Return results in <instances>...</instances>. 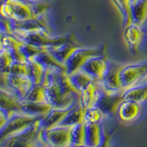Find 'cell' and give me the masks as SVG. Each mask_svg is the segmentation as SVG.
<instances>
[{
    "label": "cell",
    "mask_w": 147,
    "mask_h": 147,
    "mask_svg": "<svg viewBox=\"0 0 147 147\" xmlns=\"http://www.w3.org/2000/svg\"><path fill=\"white\" fill-rule=\"evenodd\" d=\"M39 119L40 118L26 113H18L14 115L2 127H0V142L22 132Z\"/></svg>",
    "instance_id": "cell-5"
},
{
    "label": "cell",
    "mask_w": 147,
    "mask_h": 147,
    "mask_svg": "<svg viewBox=\"0 0 147 147\" xmlns=\"http://www.w3.org/2000/svg\"><path fill=\"white\" fill-rule=\"evenodd\" d=\"M24 101L33 103H49L47 95H46V89L42 85H34L32 88L23 99Z\"/></svg>",
    "instance_id": "cell-27"
},
{
    "label": "cell",
    "mask_w": 147,
    "mask_h": 147,
    "mask_svg": "<svg viewBox=\"0 0 147 147\" xmlns=\"http://www.w3.org/2000/svg\"><path fill=\"white\" fill-rule=\"evenodd\" d=\"M1 15L15 22H22L35 18L29 0H3Z\"/></svg>",
    "instance_id": "cell-3"
},
{
    "label": "cell",
    "mask_w": 147,
    "mask_h": 147,
    "mask_svg": "<svg viewBox=\"0 0 147 147\" xmlns=\"http://www.w3.org/2000/svg\"><path fill=\"white\" fill-rule=\"evenodd\" d=\"M69 77H70L72 84L75 86V87L78 91H79V93L90 82L95 80L93 77L89 76L88 74L86 73L85 71H83L82 69H79V70L76 71L75 73L69 75Z\"/></svg>",
    "instance_id": "cell-26"
},
{
    "label": "cell",
    "mask_w": 147,
    "mask_h": 147,
    "mask_svg": "<svg viewBox=\"0 0 147 147\" xmlns=\"http://www.w3.org/2000/svg\"><path fill=\"white\" fill-rule=\"evenodd\" d=\"M106 115L98 106H94L90 109H86L85 122L87 123H100L103 121Z\"/></svg>",
    "instance_id": "cell-30"
},
{
    "label": "cell",
    "mask_w": 147,
    "mask_h": 147,
    "mask_svg": "<svg viewBox=\"0 0 147 147\" xmlns=\"http://www.w3.org/2000/svg\"><path fill=\"white\" fill-rule=\"evenodd\" d=\"M71 146H86V124L83 122L72 128Z\"/></svg>",
    "instance_id": "cell-28"
},
{
    "label": "cell",
    "mask_w": 147,
    "mask_h": 147,
    "mask_svg": "<svg viewBox=\"0 0 147 147\" xmlns=\"http://www.w3.org/2000/svg\"><path fill=\"white\" fill-rule=\"evenodd\" d=\"M44 49L45 48H40L34 45L24 43V45H23V47H22V52L24 53L25 57L27 58V61L29 62L30 60H34Z\"/></svg>",
    "instance_id": "cell-33"
},
{
    "label": "cell",
    "mask_w": 147,
    "mask_h": 147,
    "mask_svg": "<svg viewBox=\"0 0 147 147\" xmlns=\"http://www.w3.org/2000/svg\"><path fill=\"white\" fill-rule=\"evenodd\" d=\"M124 66L122 63H118L109 60V65L103 80L100 81L101 88L107 91H118L123 88L121 73Z\"/></svg>",
    "instance_id": "cell-12"
},
{
    "label": "cell",
    "mask_w": 147,
    "mask_h": 147,
    "mask_svg": "<svg viewBox=\"0 0 147 147\" xmlns=\"http://www.w3.org/2000/svg\"><path fill=\"white\" fill-rule=\"evenodd\" d=\"M86 109L80 102V99L73 106L70 111L63 119V121L59 124L58 126H66V127H74L78 124L85 122V116H86Z\"/></svg>",
    "instance_id": "cell-19"
},
{
    "label": "cell",
    "mask_w": 147,
    "mask_h": 147,
    "mask_svg": "<svg viewBox=\"0 0 147 147\" xmlns=\"http://www.w3.org/2000/svg\"><path fill=\"white\" fill-rule=\"evenodd\" d=\"M22 111V99L15 92L6 86H1L0 95V127L9 119Z\"/></svg>",
    "instance_id": "cell-4"
},
{
    "label": "cell",
    "mask_w": 147,
    "mask_h": 147,
    "mask_svg": "<svg viewBox=\"0 0 147 147\" xmlns=\"http://www.w3.org/2000/svg\"><path fill=\"white\" fill-rule=\"evenodd\" d=\"M115 7H117L122 20V29L133 23L131 15V0H112Z\"/></svg>",
    "instance_id": "cell-23"
},
{
    "label": "cell",
    "mask_w": 147,
    "mask_h": 147,
    "mask_svg": "<svg viewBox=\"0 0 147 147\" xmlns=\"http://www.w3.org/2000/svg\"><path fill=\"white\" fill-rule=\"evenodd\" d=\"M123 36L131 53H136L140 48L144 36L142 26L138 25L134 22L131 23V25L123 29Z\"/></svg>",
    "instance_id": "cell-14"
},
{
    "label": "cell",
    "mask_w": 147,
    "mask_h": 147,
    "mask_svg": "<svg viewBox=\"0 0 147 147\" xmlns=\"http://www.w3.org/2000/svg\"><path fill=\"white\" fill-rule=\"evenodd\" d=\"M10 34H13L26 44L34 45L40 48L56 46L65 42L70 39V37L68 36H53L51 32L45 30H27L13 27H11Z\"/></svg>",
    "instance_id": "cell-1"
},
{
    "label": "cell",
    "mask_w": 147,
    "mask_h": 147,
    "mask_svg": "<svg viewBox=\"0 0 147 147\" xmlns=\"http://www.w3.org/2000/svg\"><path fill=\"white\" fill-rule=\"evenodd\" d=\"M131 15L133 22L144 26L147 20V0H138L132 3Z\"/></svg>",
    "instance_id": "cell-24"
},
{
    "label": "cell",
    "mask_w": 147,
    "mask_h": 147,
    "mask_svg": "<svg viewBox=\"0 0 147 147\" xmlns=\"http://www.w3.org/2000/svg\"><path fill=\"white\" fill-rule=\"evenodd\" d=\"M86 124V146L96 147L103 145L104 129L102 122L100 123H87Z\"/></svg>",
    "instance_id": "cell-18"
},
{
    "label": "cell",
    "mask_w": 147,
    "mask_h": 147,
    "mask_svg": "<svg viewBox=\"0 0 147 147\" xmlns=\"http://www.w3.org/2000/svg\"><path fill=\"white\" fill-rule=\"evenodd\" d=\"M30 64V76L31 77L34 85L42 84L44 76L46 73V68L42 63H40L36 59L29 61Z\"/></svg>",
    "instance_id": "cell-25"
},
{
    "label": "cell",
    "mask_w": 147,
    "mask_h": 147,
    "mask_svg": "<svg viewBox=\"0 0 147 147\" xmlns=\"http://www.w3.org/2000/svg\"><path fill=\"white\" fill-rule=\"evenodd\" d=\"M73 127L56 126L52 129H43L40 131L41 146H71V131Z\"/></svg>",
    "instance_id": "cell-6"
},
{
    "label": "cell",
    "mask_w": 147,
    "mask_h": 147,
    "mask_svg": "<svg viewBox=\"0 0 147 147\" xmlns=\"http://www.w3.org/2000/svg\"><path fill=\"white\" fill-rule=\"evenodd\" d=\"M118 117L124 123L135 121L141 114V103L132 100H123L118 109Z\"/></svg>",
    "instance_id": "cell-17"
},
{
    "label": "cell",
    "mask_w": 147,
    "mask_h": 147,
    "mask_svg": "<svg viewBox=\"0 0 147 147\" xmlns=\"http://www.w3.org/2000/svg\"><path fill=\"white\" fill-rule=\"evenodd\" d=\"M29 1L35 18H40L43 15H46V12L50 7L49 4L40 1V0H29Z\"/></svg>",
    "instance_id": "cell-32"
},
{
    "label": "cell",
    "mask_w": 147,
    "mask_h": 147,
    "mask_svg": "<svg viewBox=\"0 0 147 147\" xmlns=\"http://www.w3.org/2000/svg\"><path fill=\"white\" fill-rule=\"evenodd\" d=\"M70 108L61 109V108H53V109L49 112L47 116H45L41 119V125L43 129H52L58 126L63 121V119L65 118L67 113L70 111Z\"/></svg>",
    "instance_id": "cell-20"
},
{
    "label": "cell",
    "mask_w": 147,
    "mask_h": 147,
    "mask_svg": "<svg viewBox=\"0 0 147 147\" xmlns=\"http://www.w3.org/2000/svg\"><path fill=\"white\" fill-rule=\"evenodd\" d=\"M23 45H24V42L20 39H18L13 34L1 32V47L10 51L15 61L28 62L27 58L22 52Z\"/></svg>",
    "instance_id": "cell-16"
},
{
    "label": "cell",
    "mask_w": 147,
    "mask_h": 147,
    "mask_svg": "<svg viewBox=\"0 0 147 147\" xmlns=\"http://www.w3.org/2000/svg\"><path fill=\"white\" fill-rule=\"evenodd\" d=\"M100 81L93 80L80 91V102L86 109L96 105L101 96Z\"/></svg>",
    "instance_id": "cell-15"
},
{
    "label": "cell",
    "mask_w": 147,
    "mask_h": 147,
    "mask_svg": "<svg viewBox=\"0 0 147 147\" xmlns=\"http://www.w3.org/2000/svg\"><path fill=\"white\" fill-rule=\"evenodd\" d=\"M9 73L18 76H30V64L29 62L15 61L9 70Z\"/></svg>",
    "instance_id": "cell-31"
},
{
    "label": "cell",
    "mask_w": 147,
    "mask_h": 147,
    "mask_svg": "<svg viewBox=\"0 0 147 147\" xmlns=\"http://www.w3.org/2000/svg\"><path fill=\"white\" fill-rule=\"evenodd\" d=\"M136 1H138V0H131V3H134V2H136Z\"/></svg>",
    "instance_id": "cell-34"
},
{
    "label": "cell",
    "mask_w": 147,
    "mask_h": 147,
    "mask_svg": "<svg viewBox=\"0 0 147 147\" xmlns=\"http://www.w3.org/2000/svg\"><path fill=\"white\" fill-rule=\"evenodd\" d=\"M2 86H6L13 90L23 100L34 86L30 76H18L13 74L1 73Z\"/></svg>",
    "instance_id": "cell-9"
},
{
    "label": "cell",
    "mask_w": 147,
    "mask_h": 147,
    "mask_svg": "<svg viewBox=\"0 0 147 147\" xmlns=\"http://www.w3.org/2000/svg\"><path fill=\"white\" fill-rule=\"evenodd\" d=\"M79 47H81V45L76 42L74 37H70V39L67 41H65V42L61 43L56 46H52V47L45 48V49L47 50L57 61H59L63 64H65L66 62L68 61V59L71 57V55Z\"/></svg>",
    "instance_id": "cell-13"
},
{
    "label": "cell",
    "mask_w": 147,
    "mask_h": 147,
    "mask_svg": "<svg viewBox=\"0 0 147 147\" xmlns=\"http://www.w3.org/2000/svg\"><path fill=\"white\" fill-rule=\"evenodd\" d=\"M15 62V59L13 57V54L9 50L1 47L0 50V68L1 73L7 74L12 66L13 63Z\"/></svg>",
    "instance_id": "cell-29"
},
{
    "label": "cell",
    "mask_w": 147,
    "mask_h": 147,
    "mask_svg": "<svg viewBox=\"0 0 147 147\" xmlns=\"http://www.w3.org/2000/svg\"><path fill=\"white\" fill-rule=\"evenodd\" d=\"M53 106L50 103H33L22 100L23 113L32 115V116L44 118L53 109Z\"/></svg>",
    "instance_id": "cell-21"
},
{
    "label": "cell",
    "mask_w": 147,
    "mask_h": 147,
    "mask_svg": "<svg viewBox=\"0 0 147 147\" xmlns=\"http://www.w3.org/2000/svg\"><path fill=\"white\" fill-rule=\"evenodd\" d=\"M147 99V79L141 84L136 85L125 91L124 100H132L138 103H142Z\"/></svg>",
    "instance_id": "cell-22"
},
{
    "label": "cell",
    "mask_w": 147,
    "mask_h": 147,
    "mask_svg": "<svg viewBox=\"0 0 147 147\" xmlns=\"http://www.w3.org/2000/svg\"><path fill=\"white\" fill-rule=\"evenodd\" d=\"M123 88H131L147 79V61L124 64L121 73Z\"/></svg>",
    "instance_id": "cell-7"
},
{
    "label": "cell",
    "mask_w": 147,
    "mask_h": 147,
    "mask_svg": "<svg viewBox=\"0 0 147 147\" xmlns=\"http://www.w3.org/2000/svg\"><path fill=\"white\" fill-rule=\"evenodd\" d=\"M109 65V60L105 53L91 57L85 63L81 69L91 76L95 80L102 81L106 74H107Z\"/></svg>",
    "instance_id": "cell-11"
},
{
    "label": "cell",
    "mask_w": 147,
    "mask_h": 147,
    "mask_svg": "<svg viewBox=\"0 0 147 147\" xmlns=\"http://www.w3.org/2000/svg\"><path fill=\"white\" fill-rule=\"evenodd\" d=\"M106 46L101 45L98 47H79L77 50L75 51L71 57L68 59V61L65 63L66 66V72L71 75L75 73L76 71L81 69V67L84 65L85 63L89 60L91 57L96 56V55L105 54Z\"/></svg>",
    "instance_id": "cell-8"
},
{
    "label": "cell",
    "mask_w": 147,
    "mask_h": 147,
    "mask_svg": "<svg viewBox=\"0 0 147 147\" xmlns=\"http://www.w3.org/2000/svg\"><path fill=\"white\" fill-rule=\"evenodd\" d=\"M126 90L127 88H122L118 91H107L102 89L101 96L96 106L102 110L106 116L116 115L119 105L124 100V93Z\"/></svg>",
    "instance_id": "cell-10"
},
{
    "label": "cell",
    "mask_w": 147,
    "mask_h": 147,
    "mask_svg": "<svg viewBox=\"0 0 147 147\" xmlns=\"http://www.w3.org/2000/svg\"><path fill=\"white\" fill-rule=\"evenodd\" d=\"M40 118L32 124L30 127L26 129L22 132L14 136L8 137L4 141L0 142V146L10 147V146H41L40 131L42 130Z\"/></svg>",
    "instance_id": "cell-2"
}]
</instances>
